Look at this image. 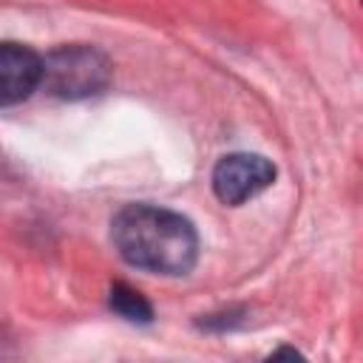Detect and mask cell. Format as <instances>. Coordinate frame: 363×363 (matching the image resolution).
<instances>
[{"instance_id": "obj_5", "label": "cell", "mask_w": 363, "mask_h": 363, "mask_svg": "<svg viewBox=\"0 0 363 363\" xmlns=\"http://www.w3.org/2000/svg\"><path fill=\"white\" fill-rule=\"evenodd\" d=\"M108 303H111V309H113L119 318H125V320H130V323H150V320H153V306L145 301V295H142L139 289L122 284V281H116V284L111 286Z\"/></svg>"}, {"instance_id": "obj_3", "label": "cell", "mask_w": 363, "mask_h": 363, "mask_svg": "<svg viewBox=\"0 0 363 363\" xmlns=\"http://www.w3.org/2000/svg\"><path fill=\"white\" fill-rule=\"evenodd\" d=\"M275 182V164L261 153H230L213 170V193L221 204L238 207Z\"/></svg>"}, {"instance_id": "obj_4", "label": "cell", "mask_w": 363, "mask_h": 363, "mask_svg": "<svg viewBox=\"0 0 363 363\" xmlns=\"http://www.w3.org/2000/svg\"><path fill=\"white\" fill-rule=\"evenodd\" d=\"M43 82V57L23 43H0V108L28 99Z\"/></svg>"}, {"instance_id": "obj_6", "label": "cell", "mask_w": 363, "mask_h": 363, "mask_svg": "<svg viewBox=\"0 0 363 363\" xmlns=\"http://www.w3.org/2000/svg\"><path fill=\"white\" fill-rule=\"evenodd\" d=\"M272 357H301L295 349H278V352H272Z\"/></svg>"}, {"instance_id": "obj_2", "label": "cell", "mask_w": 363, "mask_h": 363, "mask_svg": "<svg viewBox=\"0 0 363 363\" xmlns=\"http://www.w3.org/2000/svg\"><path fill=\"white\" fill-rule=\"evenodd\" d=\"M111 79V62L91 45H62L43 57V82L60 99H85L99 94Z\"/></svg>"}, {"instance_id": "obj_1", "label": "cell", "mask_w": 363, "mask_h": 363, "mask_svg": "<svg viewBox=\"0 0 363 363\" xmlns=\"http://www.w3.org/2000/svg\"><path fill=\"white\" fill-rule=\"evenodd\" d=\"M111 241L122 261L156 275H187L199 258L190 218L156 204H128L111 221Z\"/></svg>"}]
</instances>
